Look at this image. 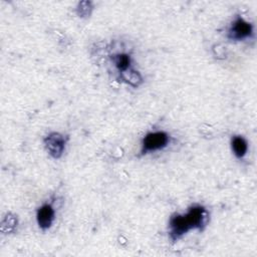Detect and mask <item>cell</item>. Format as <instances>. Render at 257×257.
I'll list each match as a JSON object with an SVG mask.
<instances>
[{"instance_id": "cell-8", "label": "cell", "mask_w": 257, "mask_h": 257, "mask_svg": "<svg viewBox=\"0 0 257 257\" xmlns=\"http://www.w3.org/2000/svg\"><path fill=\"white\" fill-rule=\"evenodd\" d=\"M120 76L122 80H124L126 83L134 87H138L143 82L142 75L139 73V71H136L132 67L123 72H120Z\"/></svg>"}, {"instance_id": "cell-1", "label": "cell", "mask_w": 257, "mask_h": 257, "mask_svg": "<svg viewBox=\"0 0 257 257\" xmlns=\"http://www.w3.org/2000/svg\"><path fill=\"white\" fill-rule=\"evenodd\" d=\"M170 142V136L166 132H152L147 134L142 141L141 155H147L165 149Z\"/></svg>"}, {"instance_id": "cell-6", "label": "cell", "mask_w": 257, "mask_h": 257, "mask_svg": "<svg viewBox=\"0 0 257 257\" xmlns=\"http://www.w3.org/2000/svg\"><path fill=\"white\" fill-rule=\"evenodd\" d=\"M55 211L50 204H43L38 208L36 213V221L38 227L42 231L48 230L54 221Z\"/></svg>"}, {"instance_id": "cell-2", "label": "cell", "mask_w": 257, "mask_h": 257, "mask_svg": "<svg viewBox=\"0 0 257 257\" xmlns=\"http://www.w3.org/2000/svg\"><path fill=\"white\" fill-rule=\"evenodd\" d=\"M185 216L191 229H197L199 231H203L209 221V213L201 205H194L190 207Z\"/></svg>"}, {"instance_id": "cell-4", "label": "cell", "mask_w": 257, "mask_h": 257, "mask_svg": "<svg viewBox=\"0 0 257 257\" xmlns=\"http://www.w3.org/2000/svg\"><path fill=\"white\" fill-rule=\"evenodd\" d=\"M44 147L53 159H60L66 145V139L59 133L53 132L47 135L43 140Z\"/></svg>"}, {"instance_id": "cell-7", "label": "cell", "mask_w": 257, "mask_h": 257, "mask_svg": "<svg viewBox=\"0 0 257 257\" xmlns=\"http://www.w3.org/2000/svg\"><path fill=\"white\" fill-rule=\"evenodd\" d=\"M231 148L237 159H242L246 156L248 151L247 141L241 136H234L231 139Z\"/></svg>"}, {"instance_id": "cell-10", "label": "cell", "mask_w": 257, "mask_h": 257, "mask_svg": "<svg viewBox=\"0 0 257 257\" xmlns=\"http://www.w3.org/2000/svg\"><path fill=\"white\" fill-rule=\"evenodd\" d=\"M92 9L93 8H92V5H91V2H89V1H81L77 5L76 13L81 18L89 17V15L91 14Z\"/></svg>"}, {"instance_id": "cell-9", "label": "cell", "mask_w": 257, "mask_h": 257, "mask_svg": "<svg viewBox=\"0 0 257 257\" xmlns=\"http://www.w3.org/2000/svg\"><path fill=\"white\" fill-rule=\"evenodd\" d=\"M112 61L115 65V67L118 69L119 73L123 72L125 70H127L128 68H131V57L130 55L125 54V53H120V54H116L112 57Z\"/></svg>"}, {"instance_id": "cell-5", "label": "cell", "mask_w": 257, "mask_h": 257, "mask_svg": "<svg viewBox=\"0 0 257 257\" xmlns=\"http://www.w3.org/2000/svg\"><path fill=\"white\" fill-rule=\"evenodd\" d=\"M169 233H170V238L173 242L178 241L181 239L186 233H188L191 229L187 218L185 215H180L176 214L173 215L170 219L169 222Z\"/></svg>"}, {"instance_id": "cell-3", "label": "cell", "mask_w": 257, "mask_h": 257, "mask_svg": "<svg viewBox=\"0 0 257 257\" xmlns=\"http://www.w3.org/2000/svg\"><path fill=\"white\" fill-rule=\"evenodd\" d=\"M253 33V26L242 17H237L228 29L227 36L231 40L241 41L250 37Z\"/></svg>"}]
</instances>
